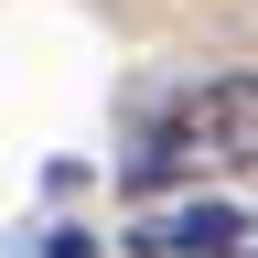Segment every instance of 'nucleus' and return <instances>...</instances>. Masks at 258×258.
Instances as JSON below:
<instances>
[{
	"instance_id": "2",
	"label": "nucleus",
	"mask_w": 258,
	"mask_h": 258,
	"mask_svg": "<svg viewBox=\"0 0 258 258\" xmlns=\"http://www.w3.org/2000/svg\"><path fill=\"white\" fill-rule=\"evenodd\" d=\"M237 205H183V215H140L129 226V258H226L237 247Z\"/></svg>"
},
{
	"instance_id": "1",
	"label": "nucleus",
	"mask_w": 258,
	"mask_h": 258,
	"mask_svg": "<svg viewBox=\"0 0 258 258\" xmlns=\"http://www.w3.org/2000/svg\"><path fill=\"white\" fill-rule=\"evenodd\" d=\"M205 172H258V64L215 86H183L129 129V194H172Z\"/></svg>"
},
{
	"instance_id": "3",
	"label": "nucleus",
	"mask_w": 258,
	"mask_h": 258,
	"mask_svg": "<svg viewBox=\"0 0 258 258\" xmlns=\"http://www.w3.org/2000/svg\"><path fill=\"white\" fill-rule=\"evenodd\" d=\"M226 258H258V215H247V226H237V247H226Z\"/></svg>"
}]
</instances>
